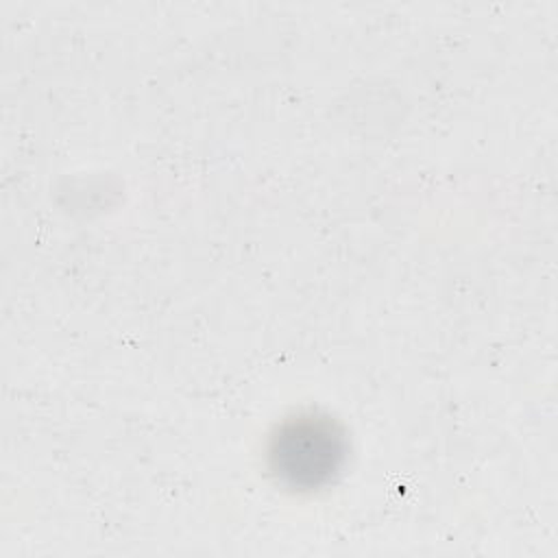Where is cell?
I'll return each mask as SVG.
<instances>
[{
	"instance_id": "1",
	"label": "cell",
	"mask_w": 558,
	"mask_h": 558,
	"mask_svg": "<svg viewBox=\"0 0 558 558\" xmlns=\"http://www.w3.org/2000/svg\"><path fill=\"white\" fill-rule=\"evenodd\" d=\"M347 458L342 429L327 416L288 418L270 440L268 460L277 480L292 490H318L333 482Z\"/></svg>"
}]
</instances>
